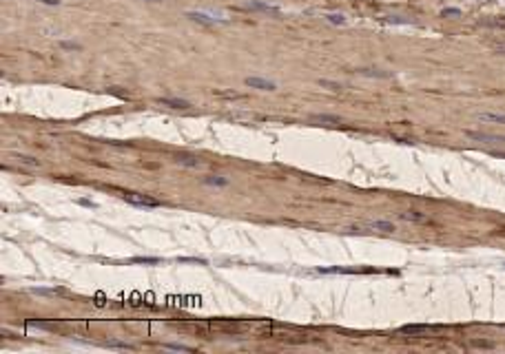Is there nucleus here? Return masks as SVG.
Masks as SVG:
<instances>
[{
	"label": "nucleus",
	"instance_id": "nucleus-1",
	"mask_svg": "<svg viewBox=\"0 0 505 354\" xmlns=\"http://www.w3.org/2000/svg\"><path fill=\"white\" fill-rule=\"evenodd\" d=\"M186 18L202 25H215V22H228V18L224 16H215V13H206V11H186Z\"/></svg>",
	"mask_w": 505,
	"mask_h": 354
},
{
	"label": "nucleus",
	"instance_id": "nucleus-2",
	"mask_svg": "<svg viewBox=\"0 0 505 354\" xmlns=\"http://www.w3.org/2000/svg\"><path fill=\"white\" fill-rule=\"evenodd\" d=\"M124 199H126L128 204H135V206H146V208H155V206H159V202H155V199L146 197V195H137V193H128V195H124Z\"/></svg>",
	"mask_w": 505,
	"mask_h": 354
},
{
	"label": "nucleus",
	"instance_id": "nucleus-3",
	"mask_svg": "<svg viewBox=\"0 0 505 354\" xmlns=\"http://www.w3.org/2000/svg\"><path fill=\"white\" fill-rule=\"evenodd\" d=\"M465 135L470 140H476V142H505V135H492V133H481V131H465Z\"/></svg>",
	"mask_w": 505,
	"mask_h": 354
},
{
	"label": "nucleus",
	"instance_id": "nucleus-4",
	"mask_svg": "<svg viewBox=\"0 0 505 354\" xmlns=\"http://www.w3.org/2000/svg\"><path fill=\"white\" fill-rule=\"evenodd\" d=\"M244 82H246V87L259 88V91H273V88H277V84L270 82V80H264V78H246Z\"/></svg>",
	"mask_w": 505,
	"mask_h": 354
},
{
	"label": "nucleus",
	"instance_id": "nucleus-5",
	"mask_svg": "<svg viewBox=\"0 0 505 354\" xmlns=\"http://www.w3.org/2000/svg\"><path fill=\"white\" fill-rule=\"evenodd\" d=\"M481 122H492V124H505V113H494V111H490V113H478L476 115Z\"/></svg>",
	"mask_w": 505,
	"mask_h": 354
},
{
	"label": "nucleus",
	"instance_id": "nucleus-6",
	"mask_svg": "<svg viewBox=\"0 0 505 354\" xmlns=\"http://www.w3.org/2000/svg\"><path fill=\"white\" fill-rule=\"evenodd\" d=\"M159 104L173 106V109H189L190 102H186V100H177V97H159Z\"/></svg>",
	"mask_w": 505,
	"mask_h": 354
},
{
	"label": "nucleus",
	"instance_id": "nucleus-7",
	"mask_svg": "<svg viewBox=\"0 0 505 354\" xmlns=\"http://www.w3.org/2000/svg\"><path fill=\"white\" fill-rule=\"evenodd\" d=\"M251 4L252 9H259V11H268V13H279L282 9L279 7H275V4H268V2H259V0H251Z\"/></svg>",
	"mask_w": 505,
	"mask_h": 354
},
{
	"label": "nucleus",
	"instance_id": "nucleus-8",
	"mask_svg": "<svg viewBox=\"0 0 505 354\" xmlns=\"http://www.w3.org/2000/svg\"><path fill=\"white\" fill-rule=\"evenodd\" d=\"M326 20L332 22V25H344L346 16H344V13H326Z\"/></svg>",
	"mask_w": 505,
	"mask_h": 354
},
{
	"label": "nucleus",
	"instance_id": "nucleus-9",
	"mask_svg": "<svg viewBox=\"0 0 505 354\" xmlns=\"http://www.w3.org/2000/svg\"><path fill=\"white\" fill-rule=\"evenodd\" d=\"M370 226H372V228H379V230H388V233H390V230H394L392 221H372Z\"/></svg>",
	"mask_w": 505,
	"mask_h": 354
},
{
	"label": "nucleus",
	"instance_id": "nucleus-10",
	"mask_svg": "<svg viewBox=\"0 0 505 354\" xmlns=\"http://www.w3.org/2000/svg\"><path fill=\"white\" fill-rule=\"evenodd\" d=\"M13 157H16L20 164H25V166H38V162H35L33 157H29V155H13Z\"/></svg>",
	"mask_w": 505,
	"mask_h": 354
},
{
	"label": "nucleus",
	"instance_id": "nucleus-11",
	"mask_svg": "<svg viewBox=\"0 0 505 354\" xmlns=\"http://www.w3.org/2000/svg\"><path fill=\"white\" fill-rule=\"evenodd\" d=\"M206 184H211V186H226V184H228V179H224V177H206Z\"/></svg>",
	"mask_w": 505,
	"mask_h": 354
},
{
	"label": "nucleus",
	"instance_id": "nucleus-12",
	"mask_svg": "<svg viewBox=\"0 0 505 354\" xmlns=\"http://www.w3.org/2000/svg\"><path fill=\"white\" fill-rule=\"evenodd\" d=\"M403 219H412V221H428L423 215H419V212H403Z\"/></svg>",
	"mask_w": 505,
	"mask_h": 354
},
{
	"label": "nucleus",
	"instance_id": "nucleus-13",
	"mask_svg": "<svg viewBox=\"0 0 505 354\" xmlns=\"http://www.w3.org/2000/svg\"><path fill=\"white\" fill-rule=\"evenodd\" d=\"M401 330L403 332H425V330H428V325H403Z\"/></svg>",
	"mask_w": 505,
	"mask_h": 354
},
{
	"label": "nucleus",
	"instance_id": "nucleus-14",
	"mask_svg": "<svg viewBox=\"0 0 505 354\" xmlns=\"http://www.w3.org/2000/svg\"><path fill=\"white\" fill-rule=\"evenodd\" d=\"M177 164H184V166H199V162H190L189 157H177Z\"/></svg>",
	"mask_w": 505,
	"mask_h": 354
},
{
	"label": "nucleus",
	"instance_id": "nucleus-15",
	"mask_svg": "<svg viewBox=\"0 0 505 354\" xmlns=\"http://www.w3.org/2000/svg\"><path fill=\"white\" fill-rule=\"evenodd\" d=\"M319 84H321V87H330L332 91H337V88H341V84H337V82H328V80H321V82H319Z\"/></svg>",
	"mask_w": 505,
	"mask_h": 354
},
{
	"label": "nucleus",
	"instance_id": "nucleus-16",
	"mask_svg": "<svg viewBox=\"0 0 505 354\" xmlns=\"http://www.w3.org/2000/svg\"><path fill=\"white\" fill-rule=\"evenodd\" d=\"M317 119H321V122H339V118H335V115H317Z\"/></svg>",
	"mask_w": 505,
	"mask_h": 354
},
{
	"label": "nucleus",
	"instance_id": "nucleus-17",
	"mask_svg": "<svg viewBox=\"0 0 505 354\" xmlns=\"http://www.w3.org/2000/svg\"><path fill=\"white\" fill-rule=\"evenodd\" d=\"M459 9H445V11H443V16H459Z\"/></svg>",
	"mask_w": 505,
	"mask_h": 354
},
{
	"label": "nucleus",
	"instance_id": "nucleus-18",
	"mask_svg": "<svg viewBox=\"0 0 505 354\" xmlns=\"http://www.w3.org/2000/svg\"><path fill=\"white\" fill-rule=\"evenodd\" d=\"M168 350H182V352H189V348L186 345H166Z\"/></svg>",
	"mask_w": 505,
	"mask_h": 354
},
{
	"label": "nucleus",
	"instance_id": "nucleus-19",
	"mask_svg": "<svg viewBox=\"0 0 505 354\" xmlns=\"http://www.w3.org/2000/svg\"><path fill=\"white\" fill-rule=\"evenodd\" d=\"M64 49H80V44H75V42H60Z\"/></svg>",
	"mask_w": 505,
	"mask_h": 354
},
{
	"label": "nucleus",
	"instance_id": "nucleus-20",
	"mask_svg": "<svg viewBox=\"0 0 505 354\" xmlns=\"http://www.w3.org/2000/svg\"><path fill=\"white\" fill-rule=\"evenodd\" d=\"M496 51L503 53V56H505V42H499V44H496Z\"/></svg>",
	"mask_w": 505,
	"mask_h": 354
},
{
	"label": "nucleus",
	"instance_id": "nucleus-21",
	"mask_svg": "<svg viewBox=\"0 0 505 354\" xmlns=\"http://www.w3.org/2000/svg\"><path fill=\"white\" fill-rule=\"evenodd\" d=\"M38 2H44V4H60V0H38Z\"/></svg>",
	"mask_w": 505,
	"mask_h": 354
},
{
	"label": "nucleus",
	"instance_id": "nucleus-22",
	"mask_svg": "<svg viewBox=\"0 0 505 354\" xmlns=\"http://www.w3.org/2000/svg\"><path fill=\"white\" fill-rule=\"evenodd\" d=\"M149 2H159V0H149Z\"/></svg>",
	"mask_w": 505,
	"mask_h": 354
}]
</instances>
